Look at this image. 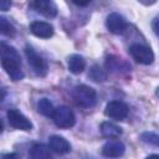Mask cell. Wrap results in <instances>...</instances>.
I'll list each match as a JSON object with an SVG mask.
<instances>
[{"label": "cell", "mask_w": 159, "mask_h": 159, "mask_svg": "<svg viewBox=\"0 0 159 159\" xmlns=\"http://www.w3.org/2000/svg\"><path fill=\"white\" fill-rule=\"evenodd\" d=\"M72 97H73L76 104L82 108H89V107L94 106V103L97 101L96 91L92 87L86 86V84L76 86L72 92Z\"/></svg>", "instance_id": "obj_2"}, {"label": "cell", "mask_w": 159, "mask_h": 159, "mask_svg": "<svg viewBox=\"0 0 159 159\" xmlns=\"http://www.w3.org/2000/svg\"><path fill=\"white\" fill-rule=\"evenodd\" d=\"M1 66L11 80L20 81L24 78L20 55L14 47L4 42H1Z\"/></svg>", "instance_id": "obj_1"}, {"label": "cell", "mask_w": 159, "mask_h": 159, "mask_svg": "<svg viewBox=\"0 0 159 159\" xmlns=\"http://www.w3.org/2000/svg\"><path fill=\"white\" fill-rule=\"evenodd\" d=\"M153 30H154L155 35H158V36H159V16H158V17H155V19H154V21H153Z\"/></svg>", "instance_id": "obj_22"}, {"label": "cell", "mask_w": 159, "mask_h": 159, "mask_svg": "<svg viewBox=\"0 0 159 159\" xmlns=\"http://www.w3.org/2000/svg\"><path fill=\"white\" fill-rule=\"evenodd\" d=\"M6 116H7L9 124L12 128L20 129V130H31L32 129V123L20 111H17V109H9Z\"/></svg>", "instance_id": "obj_6"}, {"label": "cell", "mask_w": 159, "mask_h": 159, "mask_svg": "<svg viewBox=\"0 0 159 159\" xmlns=\"http://www.w3.org/2000/svg\"><path fill=\"white\" fill-rule=\"evenodd\" d=\"M88 77L94 82H103L107 80V73L98 65H94V66H92V68L88 73Z\"/></svg>", "instance_id": "obj_17"}, {"label": "cell", "mask_w": 159, "mask_h": 159, "mask_svg": "<svg viewBox=\"0 0 159 159\" xmlns=\"http://www.w3.org/2000/svg\"><path fill=\"white\" fill-rule=\"evenodd\" d=\"M51 118H52L53 123L58 128H62V129L71 128L76 123L75 113L67 106H60V107L55 108V112H53V114H52Z\"/></svg>", "instance_id": "obj_3"}, {"label": "cell", "mask_w": 159, "mask_h": 159, "mask_svg": "<svg viewBox=\"0 0 159 159\" xmlns=\"http://www.w3.org/2000/svg\"><path fill=\"white\" fill-rule=\"evenodd\" d=\"M158 89H159V88H158ZM158 94H159V91H158Z\"/></svg>", "instance_id": "obj_23"}, {"label": "cell", "mask_w": 159, "mask_h": 159, "mask_svg": "<svg viewBox=\"0 0 159 159\" xmlns=\"http://www.w3.org/2000/svg\"><path fill=\"white\" fill-rule=\"evenodd\" d=\"M48 145L51 150L57 154H67L71 150V144L67 142V139L60 135H51L48 138Z\"/></svg>", "instance_id": "obj_11"}, {"label": "cell", "mask_w": 159, "mask_h": 159, "mask_svg": "<svg viewBox=\"0 0 159 159\" xmlns=\"http://www.w3.org/2000/svg\"><path fill=\"white\" fill-rule=\"evenodd\" d=\"M37 111H39V113H41L45 117H52V114L55 112V107L47 98H42L37 103Z\"/></svg>", "instance_id": "obj_16"}, {"label": "cell", "mask_w": 159, "mask_h": 159, "mask_svg": "<svg viewBox=\"0 0 159 159\" xmlns=\"http://www.w3.org/2000/svg\"><path fill=\"white\" fill-rule=\"evenodd\" d=\"M35 6L41 14H43L47 17H53L57 12L52 0H35Z\"/></svg>", "instance_id": "obj_14"}, {"label": "cell", "mask_w": 159, "mask_h": 159, "mask_svg": "<svg viewBox=\"0 0 159 159\" xmlns=\"http://www.w3.org/2000/svg\"><path fill=\"white\" fill-rule=\"evenodd\" d=\"M140 139H142V142H144L147 144L159 147V135L153 133V132H144V133H142L140 134Z\"/></svg>", "instance_id": "obj_19"}, {"label": "cell", "mask_w": 159, "mask_h": 159, "mask_svg": "<svg viewBox=\"0 0 159 159\" xmlns=\"http://www.w3.org/2000/svg\"><path fill=\"white\" fill-rule=\"evenodd\" d=\"M0 6H1V11H7L11 6V0H1Z\"/></svg>", "instance_id": "obj_20"}, {"label": "cell", "mask_w": 159, "mask_h": 159, "mask_svg": "<svg viewBox=\"0 0 159 159\" xmlns=\"http://www.w3.org/2000/svg\"><path fill=\"white\" fill-rule=\"evenodd\" d=\"M128 106L122 101H111L107 103L104 113L109 118H113L116 120H123L128 116Z\"/></svg>", "instance_id": "obj_7"}, {"label": "cell", "mask_w": 159, "mask_h": 159, "mask_svg": "<svg viewBox=\"0 0 159 159\" xmlns=\"http://www.w3.org/2000/svg\"><path fill=\"white\" fill-rule=\"evenodd\" d=\"M30 157L34 159H46L51 158V148L50 145H45L42 143L34 144L30 150Z\"/></svg>", "instance_id": "obj_15"}, {"label": "cell", "mask_w": 159, "mask_h": 159, "mask_svg": "<svg viewBox=\"0 0 159 159\" xmlns=\"http://www.w3.org/2000/svg\"><path fill=\"white\" fill-rule=\"evenodd\" d=\"M106 26L109 30V32L119 35V34H123L124 30L127 29V21H125V19L120 14L112 12V14H109L107 16Z\"/></svg>", "instance_id": "obj_8"}, {"label": "cell", "mask_w": 159, "mask_h": 159, "mask_svg": "<svg viewBox=\"0 0 159 159\" xmlns=\"http://www.w3.org/2000/svg\"><path fill=\"white\" fill-rule=\"evenodd\" d=\"M25 55H26L27 62H29L30 67L32 68V71L37 76L43 77L47 73V63H46V61L31 46H26L25 47Z\"/></svg>", "instance_id": "obj_4"}, {"label": "cell", "mask_w": 159, "mask_h": 159, "mask_svg": "<svg viewBox=\"0 0 159 159\" xmlns=\"http://www.w3.org/2000/svg\"><path fill=\"white\" fill-rule=\"evenodd\" d=\"M129 53L132 57L140 65H150L154 61V53L150 47L140 45V43H134L129 47Z\"/></svg>", "instance_id": "obj_5"}, {"label": "cell", "mask_w": 159, "mask_h": 159, "mask_svg": "<svg viewBox=\"0 0 159 159\" xmlns=\"http://www.w3.org/2000/svg\"><path fill=\"white\" fill-rule=\"evenodd\" d=\"M68 70L73 75H80L86 68V61L81 55H71L68 57Z\"/></svg>", "instance_id": "obj_12"}, {"label": "cell", "mask_w": 159, "mask_h": 159, "mask_svg": "<svg viewBox=\"0 0 159 159\" xmlns=\"http://www.w3.org/2000/svg\"><path fill=\"white\" fill-rule=\"evenodd\" d=\"M91 1H92V0H72V2H73L75 5L81 6V7H84V6L89 5V2H91Z\"/></svg>", "instance_id": "obj_21"}, {"label": "cell", "mask_w": 159, "mask_h": 159, "mask_svg": "<svg viewBox=\"0 0 159 159\" xmlns=\"http://www.w3.org/2000/svg\"><path fill=\"white\" fill-rule=\"evenodd\" d=\"M124 152H125V147L119 140H109L101 149L102 155H104L107 158H118V157H122L124 154Z\"/></svg>", "instance_id": "obj_9"}, {"label": "cell", "mask_w": 159, "mask_h": 159, "mask_svg": "<svg viewBox=\"0 0 159 159\" xmlns=\"http://www.w3.org/2000/svg\"><path fill=\"white\" fill-rule=\"evenodd\" d=\"M0 30H1V34L5 35V36H14L15 35V27L4 17L1 16L0 17Z\"/></svg>", "instance_id": "obj_18"}, {"label": "cell", "mask_w": 159, "mask_h": 159, "mask_svg": "<svg viewBox=\"0 0 159 159\" xmlns=\"http://www.w3.org/2000/svg\"><path fill=\"white\" fill-rule=\"evenodd\" d=\"M101 133L102 135H104L106 138L113 139V138H118L122 135L123 130L119 125L112 123V122H103L101 124Z\"/></svg>", "instance_id": "obj_13"}, {"label": "cell", "mask_w": 159, "mask_h": 159, "mask_svg": "<svg viewBox=\"0 0 159 159\" xmlns=\"http://www.w3.org/2000/svg\"><path fill=\"white\" fill-rule=\"evenodd\" d=\"M30 31L40 39H50L53 35V26L46 21H32Z\"/></svg>", "instance_id": "obj_10"}]
</instances>
